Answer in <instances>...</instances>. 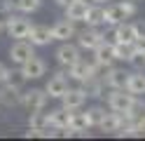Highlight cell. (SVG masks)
I'll use <instances>...</instances> for the list:
<instances>
[{"label":"cell","mask_w":145,"mask_h":141,"mask_svg":"<svg viewBox=\"0 0 145 141\" xmlns=\"http://www.w3.org/2000/svg\"><path fill=\"white\" fill-rule=\"evenodd\" d=\"M138 12L133 0H124V3H108L103 7V26H117L126 21L129 17H133Z\"/></svg>","instance_id":"obj_1"},{"label":"cell","mask_w":145,"mask_h":141,"mask_svg":"<svg viewBox=\"0 0 145 141\" xmlns=\"http://www.w3.org/2000/svg\"><path fill=\"white\" fill-rule=\"evenodd\" d=\"M49 103V94L47 89H40V87H33L28 92L21 94V106L26 111H44Z\"/></svg>","instance_id":"obj_2"},{"label":"cell","mask_w":145,"mask_h":141,"mask_svg":"<svg viewBox=\"0 0 145 141\" xmlns=\"http://www.w3.org/2000/svg\"><path fill=\"white\" fill-rule=\"evenodd\" d=\"M133 101H136V97L129 89H112L108 94V108L115 113H126L133 106Z\"/></svg>","instance_id":"obj_3"},{"label":"cell","mask_w":145,"mask_h":141,"mask_svg":"<svg viewBox=\"0 0 145 141\" xmlns=\"http://www.w3.org/2000/svg\"><path fill=\"white\" fill-rule=\"evenodd\" d=\"M77 45H80V50H89V52H94L98 45H101L105 40V33L101 31V28H94V26H87L84 31H80L77 35Z\"/></svg>","instance_id":"obj_4"},{"label":"cell","mask_w":145,"mask_h":141,"mask_svg":"<svg viewBox=\"0 0 145 141\" xmlns=\"http://www.w3.org/2000/svg\"><path fill=\"white\" fill-rule=\"evenodd\" d=\"M101 71H103V68H98V66L94 64V59H91V61L77 59L72 66H68V78L82 82V80H87V78H91V75H98Z\"/></svg>","instance_id":"obj_5"},{"label":"cell","mask_w":145,"mask_h":141,"mask_svg":"<svg viewBox=\"0 0 145 141\" xmlns=\"http://www.w3.org/2000/svg\"><path fill=\"white\" fill-rule=\"evenodd\" d=\"M108 38H112L110 42H136V26L129 24V21H122L117 26H110V31L105 33V40Z\"/></svg>","instance_id":"obj_6"},{"label":"cell","mask_w":145,"mask_h":141,"mask_svg":"<svg viewBox=\"0 0 145 141\" xmlns=\"http://www.w3.org/2000/svg\"><path fill=\"white\" fill-rule=\"evenodd\" d=\"M33 54H35V45L31 40H14V45L10 47V59L16 66H24Z\"/></svg>","instance_id":"obj_7"},{"label":"cell","mask_w":145,"mask_h":141,"mask_svg":"<svg viewBox=\"0 0 145 141\" xmlns=\"http://www.w3.org/2000/svg\"><path fill=\"white\" fill-rule=\"evenodd\" d=\"M115 59V45L110 40H103L101 45L94 50V64L98 66V68H110Z\"/></svg>","instance_id":"obj_8"},{"label":"cell","mask_w":145,"mask_h":141,"mask_svg":"<svg viewBox=\"0 0 145 141\" xmlns=\"http://www.w3.org/2000/svg\"><path fill=\"white\" fill-rule=\"evenodd\" d=\"M77 59H82V56H80V45H72L70 40H66V42L59 45V50H56V61L63 66V68L72 66Z\"/></svg>","instance_id":"obj_9"},{"label":"cell","mask_w":145,"mask_h":141,"mask_svg":"<svg viewBox=\"0 0 145 141\" xmlns=\"http://www.w3.org/2000/svg\"><path fill=\"white\" fill-rule=\"evenodd\" d=\"M44 89H47L49 99H61L63 94L68 92V78H66V73H63V71H56V73L47 80Z\"/></svg>","instance_id":"obj_10"},{"label":"cell","mask_w":145,"mask_h":141,"mask_svg":"<svg viewBox=\"0 0 145 141\" xmlns=\"http://www.w3.org/2000/svg\"><path fill=\"white\" fill-rule=\"evenodd\" d=\"M87 92L82 87H68V92L61 97V103H63V108H68V111H80L87 103Z\"/></svg>","instance_id":"obj_11"},{"label":"cell","mask_w":145,"mask_h":141,"mask_svg":"<svg viewBox=\"0 0 145 141\" xmlns=\"http://www.w3.org/2000/svg\"><path fill=\"white\" fill-rule=\"evenodd\" d=\"M31 28H33V24L26 17H12L5 31L10 33V38H14V40H26L28 33H31Z\"/></svg>","instance_id":"obj_12"},{"label":"cell","mask_w":145,"mask_h":141,"mask_svg":"<svg viewBox=\"0 0 145 141\" xmlns=\"http://www.w3.org/2000/svg\"><path fill=\"white\" fill-rule=\"evenodd\" d=\"M26 40H31L35 47H44V45H49L54 40V33H52V28L49 26H42V24H33L31 28V33Z\"/></svg>","instance_id":"obj_13"},{"label":"cell","mask_w":145,"mask_h":141,"mask_svg":"<svg viewBox=\"0 0 145 141\" xmlns=\"http://www.w3.org/2000/svg\"><path fill=\"white\" fill-rule=\"evenodd\" d=\"M105 85L110 89H126V80H129V73L124 68H105V75H103Z\"/></svg>","instance_id":"obj_14"},{"label":"cell","mask_w":145,"mask_h":141,"mask_svg":"<svg viewBox=\"0 0 145 141\" xmlns=\"http://www.w3.org/2000/svg\"><path fill=\"white\" fill-rule=\"evenodd\" d=\"M52 33H54V40L59 42H66L70 38L77 35V28H75V21H70V19H61L52 26Z\"/></svg>","instance_id":"obj_15"},{"label":"cell","mask_w":145,"mask_h":141,"mask_svg":"<svg viewBox=\"0 0 145 141\" xmlns=\"http://www.w3.org/2000/svg\"><path fill=\"white\" fill-rule=\"evenodd\" d=\"M21 71H24V75L28 80H38V78H42V75L47 73V64H44V59H40V56L33 54L31 59L21 66Z\"/></svg>","instance_id":"obj_16"},{"label":"cell","mask_w":145,"mask_h":141,"mask_svg":"<svg viewBox=\"0 0 145 141\" xmlns=\"http://www.w3.org/2000/svg\"><path fill=\"white\" fill-rule=\"evenodd\" d=\"M21 89L12 87L10 82H3L0 85V106H7V108H14L21 103Z\"/></svg>","instance_id":"obj_17"},{"label":"cell","mask_w":145,"mask_h":141,"mask_svg":"<svg viewBox=\"0 0 145 141\" xmlns=\"http://www.w3.org/2000/svg\"><path fill=\"white\" fill-rule=\"evenodd\" d=\"M82 85V89L87 92V97H91V99H101V97H105V80L101 78V75H91V78H87V80H82L80 82Z\"/></svg>","instance_id":"obj_18"},{"label":"cell","mask_w":145,"mask_h":141,"mask_svg":"<svg viewBox=\"0 0 145 141\" xmlns=\"http://www.w3.org/2000/svg\"><path fill=\"white\" fill-rule=\"evenodd\" d=\"M126 125V118H124V113H115V111H110V113H105V118L101 120V125H98V129L101 132H108V134H115L120 127H124Z\"/></svg>","instance_id":"obj_19"},{"label":"cell","mask_w":145,"mask_h":141,"mask_svg":"<svg viewBox=\"0 0 145 141\" xmlns=\"http://www.w3.org/2000/svg\"><path fill=\"white\" fill-rule=\"evenodd\" d=\"M68 127L75 132V136H89V120H87V113H80V111H70V122Z\"/></svg>","instance_id":"obj_20"},{"label":"cell","mask_w":145,"mask_h":141,"mask_svg":"<svg viewBox=\"0 0 145 141\" xmlns=\"http://www.w3.org/2000/svg\"><path fill=\"white\" fill-rule=\"evenodd\" d=\"M89 5L91 3H87V0H72V3L68 7H63L66 9V19H70V21H84V17L89 12Z\"/></svg>","instance_id":"obj_21"},{"label":"cell","mask_w":145,"mask_h":141,"mask_svg":"<svg viewBox=\"0 0 145 141\" xmlns=\"http://www.w3.org/2000/svg\"><path fill=\"white\" fill-rule=\"evenodd\" d=\"M47 118H49V127H54V129H63V127H68V122H70V111L61 106V108L49 111Z\"/></svg>","instance_id":"obj_22"},{"label":"cell","mask_w":145,"mask_h":141,"mask_svg":"<svg viewBox=\"0 0 145 141\" xmlns=\"http://www.w3.org/2000/svg\"><path fill=\"white\" fill-rule=\"evenodd\" d=\"M126 89H129L133 97H140V94H145V73H143V71L129 73V80H126Z\"/></svg>","instance_id":"obj_23"},{"label":"cell","mask_w":145,"mask_h":141,"mask_svg":"<svg viewBox=\"0 0 145 141\" xmlns=\"http://www.w3.org/2000/svg\"><path fill=\"white\" fill-rule=\"evenodd\" d=\"M84 24L87 26H94V28H101L103 26V7L98 3H91L89 5V12L84 17Z\"/></svg>","instance_id":"obj_24"},{"label":"cell","mask_w":145,"mask_h":141,"mask_svg":"<svg viewBox=\"0 0 145 141\" xmlns=\"http://www.w3.org/2000/svg\"><path fill=\"white\" fill-rule=\"evenodd\" d=\"M115 45V59L117 61H129L131 54L136 52V42H112Z\"/></svg>","instance_id":"obj_25"},{"label":"cell","mask_w":145,"mask_h":141,"mask_svg":"<svg viewBox=\"0 0 145 141\" xmlns=\"http://www.w3.org/2000/svg\"><path fill=\"white\" fill-rule=\"evenodd\" d=\"M28 127L33 129H44L49 127V118L44 111H28Z\"/></svg>","instance_id":"obj_26"},{"label":"cell","mask_w":145,"mask_h":141,"mask_svg":"<svg viewBox=\"0 0 145 141\" xmlns=\"http://www.w3.org/2000/svg\"><path fill=\"white\" fill-rule=\"evenodd\" d=\"M87 120H89V125L91 127H98L101 125V120L105 118V108L103 106H91V108H87Z\"/></svg>","instance_id":"obj_27"},{"label":"cell","mask_w":145,"mask_h":141,"mask_svg":"<svg viewBox=\"0 0 145 141\" xmlns=\"http://www.w3.org/2000/svg\"><path fill=\"white\" fill-rule=\"evenodd\" d=\"M12 17H14V9L7 5V0H0V26L7 28V24H10Z\"/></svg>","instance_id":"obj_28"},{"label":"cell","mask_w":145,"mask_h":141,"mask_svg":"<svg viewBox=\"0 0 145 141\" xmlns=\"http://www.w3.org/2000/svg\"><path fill=\"white\" fill-rule=\"evenodd\" d=\"M26 75H24V71H10V78H7V82L12 85V87H16V89H21L24 85H26Z\"/></svg>","instance_id":"obj_29"},{"label":"cell","mask_w":145,"mask_h":141,"mask_svg":"<svg viewBox=\"0 0 145 141\" xmlns=\"http://www.w3.org/2000/svg\"><path fill=\"white\" fill-rule=\"evenodd\" d=\"M40 5H42V0H21V3H19V12L33 14V12H38V9H40Z\"/></svg>","instance_id":"obj_30"},{"label":"cell","mask_w":145,"mask_h":141,"mask_svg":"<svg viewBox=\"0 0 145 141\" xmlns=\"http://www.w3.org/2000/svg\"><path fill=\"white\" fill-rule=\"evenodd\" d=\"M24 136L26 139H49L52 134H49V127H44V129H33V127H28L24 132Z\"/></svg>","instance_id":"obj_31"},{"label":"cell","mask_w":145,"mask_h":141,"mask_svg":"<svg viewBox=\"0 0 145 141\" xmlns=\"http://www.w3.org/2000/svg\"><path fill=\"white\" fill-rule=\"evenodd\" d=\"M129 64L133 66L136 71H143V68H145V52H140V50H136V52L131 54V59H129Z\"/></svg>","instance_id":"obj_32"},{"label":"cell","mask_w":145,"mask_h":141,"mask_svg":"<svg viewBox=\"0 0 145 141\" xmlns=\"http://www.w3.org/2000/svg\"><path fill=\"white\" fill-rule=\"evenodd\" d=\"M7 78H10V68H7V64L0 61V85L7 82Z\"/></svg>","instance_id":"obj_33"},{"label":"cell","mask_w":145,"mask_h":141,"mask_svg":"<svg viewBox=\"0 0 145 141\" xmlns=\"http://www.w3.org/2000/svg\"><path fill=\"white\" fill-rule=\"evenodd\" d=\"M133 26H136V35H138V38H143V35H145V19H140V21H136Z\"/></svg>","instance_id":"obj_34"},{"label":"cell","mask_w":145,"mask_h":141,"mask_svg":"<svg viewBox=\"0 0 145 141\" xmlns=\"http://www.w3.org/2000/svg\"><path fill=\"white\" fill-rule=\"evenodd\" d=\"M136 127H138V134H140V136H145V118H140L138 122H136Z\"/></svg>","instance_id":"obj_35"},{"label":"cell","mask_w":145,"mask_h":141,"mask_svg":"<svg viewBox=\"0 0 145 141\" xmlns=\"http://www.w3.org/2000/svg\"><path fill=\"white\" fill-rule=\"evenodd\" d=\"M136 50L145 52V35H143V38H136Z\"/></svg>","instance_id":"obj_36"},{"label":"cell","mask_w":145,"mask_h":141,"mask_svg":"<svg viewBox=\"0 0 145 141\" xmlns=\"http://www.w3.org/2000/svg\"><path fill=\"white\" fill-rule=\"evenodd\" d=\"M54 3H56L59 7H68V5L72 3V0H54Z\"/></svg>","instance_id":"obj_37"},{"label":"cell","mask_w":145,"mask_h":141,"mask_svg":"<svg viewBox=\"0 0 145 141\" xmlns=\"http://www.w3.org/2000/svg\"><path fill=\"white\" fill-rule=\"evenodd\" d=\"M94 3H98V5H103V3H105V5H108V3H112V0H94Z\"/></svg>","instance_id":"obj_38"},{"label":"cell","mask_w":145,"mask_h":141,"mask_svg":"<svg viewBox=\"0 0 145 141\" xmlns=\"http://www.w3.org/2000/svg\"><path fill=\"white\" fill-rule=\"evenodd\" d=\"M3 31H5V28H3V26H0V33H3Z\"/></svg>","instance_id":"obj_39"},{"label":"cell","mask_w":145,"mask_h":141,"mask_svg":"<svg viewBox=\"0 0 145 141\" xmlns=\"http://www.w3.org/2000/svg\"><path fill=\"white\" fill-rule=\"evenodd\" d=\"M87 3H94V0H87Z\"/></svg>","instance_id":"obj_40"},{"label":"cell","mask_w":145,"mask_h":141,"mask_svg":"<svg viewBox=\"0 0 145 141\" xmlns=\"http://www.w3.org/2000/svg\"><path fill=\"white\" fill-rule=\"evenodd\" d=\"M133 3H136V0H133Z\"/></svg>","instance_id":"obj_41"}]
</instances>
